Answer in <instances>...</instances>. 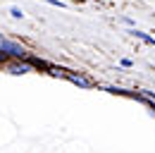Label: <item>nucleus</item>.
<instances>
[{"label":"nucleus","instance_id":"nucleus-3","mask_svg":"<svg viewBox=\"0 0 155 153\" xmlns=\"http://www.w3.org/2000/svg\"><path fill=\"white\" fill-rule=\"evenodd\" d=\"M129 34H131L134 38H138V41H143L146 46H153V48H155V38L150 36V34H146V31H141V29H131Z\"/></svg>","mask_w":155,"mask_h":153},{"label":"nucleus","instance_id":"nucleus-4","mask_svg":"<svg viewBox=\"0 0 155 153\" xmlns=\"http://www.w3.org/2000/svg\"><path fill=\"white\" fill-rule=\"evenodd\" d=\"M10 17L24 19V10H21V7H17V5H12V7H10Z\"/></svg>","mask_w":155,"mask_h":153},{"label":"nucleus","instance_id":"nucleus-2","mask_svg":"<svg viewBox=\"0 0 155 153\" xmlns=\"http://www.w3.org/2000/svg\"><path fill=\"white\" fill-rule=\"evenodd\" d=\"M64 79H67V81H72L74 86H81V89H91V86H93V81H91V79H86V76H81V74H74V72H69V70L64 72Z\"/></svg>","mask_w":155,"mask_h":153},{"label":"nucleus","instance_id":"nucleus-5","mask_svg":"<svg viewBox=\"0 0 155 153\" xmlns=\"http://www.w3.org/2000/svg\"><path fill=\"white\" fill-rule=\"evenodd\" d=\"M45 2H48V5H53V7H60V10H64V7H67L62 0H45Z\"/></svg>","mask_w":155,"mask_h":153},{"label":"nucleus","instance_id":"nucleus-1","mask_svg":"<svg viewBox=\"0 0 155 153\" xmlns=\"http://www.w3.org/2000/svg\"><path fill=\"white\" fill-rule=\"evenodd\" d=\"M0 53L5 57H29L31 55L26 46H21L17 41H10V38H5V36L0 38Z\"/></svg>","mask_w":155,"mask_h":153},{"label":"nucleus","instance_id":"nucleus-6","mask_svg":"<svg viewBox=\"0 0 155 153\" xmlns=\"http://www.w3.org/2000/svg\"><path fill=\"white\" fill-rule=\"evenodd\" d=\"M122 67H127V70H129V67H134V62H131V60H122Z\"/></svg>","mask_w":155,"mask_h":153}]
</instances>
